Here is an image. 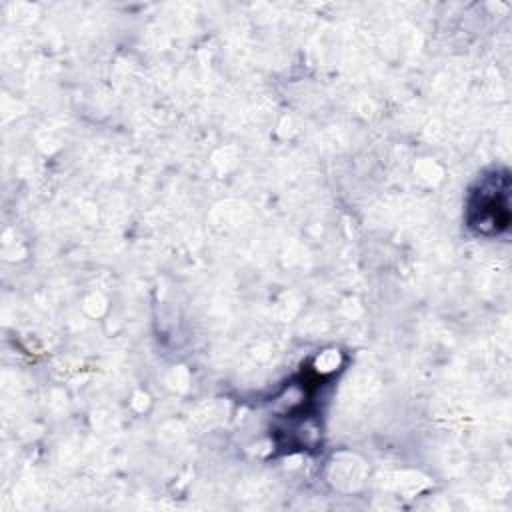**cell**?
<instances>
[{"instance_id":"6da1fadb","label":"cell","mask_w":512,"mask_h":512,"mask_svg":"<svg viewBox=\"0 0 512 512\" xmlns=\"http://www.w3.org/2000/svg\"><path fill=\"white\" fill-rule=\"evenodd\" d=\"M510 224V178L506 170H492L468 198V226L480 236H496Z\"/></svg>"}]
</instances>
